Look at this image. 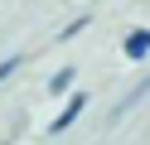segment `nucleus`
Segmentation results:
<instances>
[{
	"label": "nucleus",
	"instance_id": "20e7f679",
	"mask_svg": "<svg viewBox=\"0 0 150 145\" xmlns=\"http://www.w3.org/2000/svg\"><path fill=\"white\" fill-rule=\"evenodd\" d=\"M73 77H78V73H73V68H58V73L49 77V97H68V87H73Z\"/></svg>",
	"mask_w": 150,
	"mask_h": 145
},
{
	"label": "nucleus",
	"instance_id": "423d86ee",
	"mask_svg": "<svg viewBox=\"0 0 150 145\" xmlns=\"http://www.w3.org/2000/svg\"><path fill=\"white\" fill-rule=\"evenodd\" d=\"M15 68H20V58H5V63H0V82H5V77H10Z\"/></svg>",
	"mask_w": 150,
	"mask_h": 145
},
{
	"label": "nucleus",
	"instance_id": "39448f33",
	"mask_svg": "<svg viewBox=\"0 0 150 145\" xmlns=\"http://www.w3.org/2000/svg\"><path fill=\"white\" fill-rule=\"evenodd\" d=\"M87 19H92V15H78V19H73L68 29H63V39H73V34H82V29H87Z\"/></svg>",
	"mask_w": 150,
	"mask_h": 145
},
{
	"label": "nucleus",
	"instance_id": "f03ea898",
	"mask_svg": "<svg viewBox=\"0 0 150 145\" xmlns=\"http://www.w3.org/2000/svg\"><path fill=\"white\" fill-rule=\"evenodd\" d=\"M121 48H126V58H150V29H126V39H121Z\"/></svg>",
	"mask_w": 150,
	"mask_h": 145
},
{
	"label": "nucleus",
	"instance_id": "f257e3e1",
	"mask_svg": "<svg viewBox=\"0 0 150 145\" xmlns=\"http://www.w3.org/2000/svg\"><path fill=\"white\" fill-rule=\"evenodd\" d=\"M82 111H87V92H73V97H68V106H63V111L53 116V126H49V135H68V126L78 121Z\"/></svg>",
	"mask_w": 150,
	"mask_h": 145
},
{
	"label": "nucleus",
	"instance_id": "7ed1b4c3",
	"mask_svg": "<svg viewBox=\"0 0 150 145\" xmlns=\"http://www.w3.org/2000/svg\"><path fill=\"white\" fill-rule=\"evenodd\" d=\"M145 97H150V73L136 82V92H131V97H121V102H116V116H126L131 106H136V102H145Z\"/></svg>",
	"mask_w": 150,
	"mask_h": 145
}]
</instances>
